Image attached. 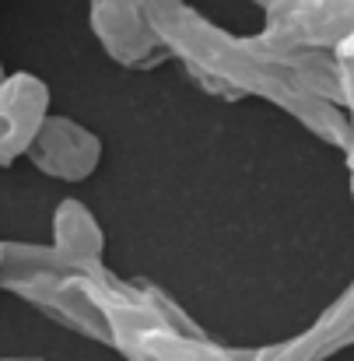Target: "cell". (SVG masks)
<instances>
[{"mask_svg": "<svg viewBox=\"0 0 354 361\" xmlns=\"http://www.w3.org/2000/svg\"><path fill=\"white\" fill-rule=\"evenodd\" d=\"M256 4H263V7H270V4H277V0H256Z\"/></svg>", "mask_w": 354, "mask_h": 361, "instance_id": "30bf717a", "label": "cell"}, {"mask_svg": "<svg viewBox=\"0 0 354 361\" xmlns=\"http://www.w3.org/2000/svg\"><path fill=\"white\" fill-rule=\"evenodd\" d=\"M0 249H4V242H0Z\"/></svg>", "mask_w": 354, "mask_h": 361, "instance_id": "4fadbf2b", "label": "cell"}, {"mask_svg": "<svg viewBox=\"0 0 354 361\" xmlns=\"http://www.w3.org/2000/svg\"><path fill=\"white\" fill-rule=\"evenodd\" d=\"M0 78H4V67H0Z\"/></svg>", "mask_w": 354, "mask_h": 361, "instance_id": "7c38bea8", "label": "cell"}, {"mask_svg": "<svg viewBox=\"0 0 354 361\" xmlns=\"http://www.w3.org/2000/svg\"><path fill=\"white\" fill-rule=\"evenodd\" d=\"M256 361H284V344L281 348H270V351H260Z\"/></svg>", "mask_w": 354, "mask_h": 361, "instance_id": "ba28073f", "label": "cell"}, {"mask_svg": "<svg viewBox=\"0 0 354 361\" xmlns=\"http://www.w3.org/2000/svg\"><path fill=\"white\" fill-rule=\"evenodd\" d=\"M351 341H354V326H351V330H348V337H344V344H351Z\"/></svg>", "mask_w": 354, "mask_h": 361, "instance_id": "9c48e42d", "label": "cell"}, {"mask_svg": "<svg viewBox=\"0 0 354 361\" xmlns=\"http://www.w3.org/2000/svg\"><path fill=\"white\" fill-rule=\"evenodd\" d=\"M92 32L126 67H154L169 56L144 0H92Z\"/></svg>", "mask_w": 354, "mask_h": 361, "instance_id": "3957f363", "label": "cell"}, {"mask_svg": "<svg viewBox=\"0 0 354 361\" xmlns=\"http://www.w3.org/2000/svg\"><path fill=\"white\" fill-rule=\"evenodd\" d=\"M102 228L92 218V211L81 200H63L53 214V252L71 263H92L102 259Z\"/></svg>", "mask_w": 354, "mask_h": 361, "instance_id": "8992f818", "label": "cell"}, {"mask_svg": "<svg viewBox=\"0 0 354 361\" xmlns=\"http://www.w3.org/2000/svg\"><path fill=\"white\" fill-rule=\"evenodd\" d=\"M0 361H25V358H0Z\"/></svg>", "mask_w": 354, "mask_h": 361, "instance_id": "8fae6325", "label": "cell"}, {"mask_svg": "<svg viewBox=\"0 0 354 361\" xmlns=\"http://www.w3.org/2000/svg\"><path fill=\"white\" fill-rule=\"evenodd\" d=\"M25 154L32 158L39 172L60 183H81L99 169L102 140L71 116H46Z\"/></svg>", "mask_w": 354, "mask_h": 361, "instance_id": "277c9868", "label": "cell"}, {"mask_svg": "<svg viewBox=\"0 0 354 361\" xmlns=\"http://www.w3.org/2000/svg\"><path fill=\"white\" fill-rule=\"evenodd\" d=\"M260 35L277 49H337L354 32V0H277Z\"/></svg>", "mask_w": 354, "mask_h": 361, "instance_id": "7a4b0ae2", "label": "cell"}, {"mask_svg": "<svg viewBox=\"0 0 354 361\" xmlns=\"http://www.w3.org/2000/svg\"><path fill=\"white\" fill-rule=\"evenodd\" d=\"M49 116V88L42 78L18 71L0 78V165L28 151L35 130Z\"/></svg>", "mask_w": 354, "mask_h": 361, "instance_id": "5b68a950", "label": "cell"}, {"mask_svg": "<svg viewBox=\"0 0 354 361\" xmlns=\"http://www.w3.org/2000/svg\"><path fill=\"white\" fill-rule=\"evenodd\" d=\"M144 4L165 49L183 56L207 88L225 95H263L330 144L351 140V116L341 109L344 92L337 63L319 49H277L263 39H236L183 0Z\"/></svg>", "mask_w": 354, "mask_h": 361, "instance_id": "6da1fadb", "label": "cell"}, {"mask_svg": "<svg viewBox=\"0 0 354 361\" xmlns=\"http://www.w3.org/2000/svg\"><path fill=\"white\" fill-rule=\"evenodd\" d=\"M337 78H341V92H344V106H351L354 113V32L337 42Z\"/></svg>", "mask_w": 354, "mask_h": 361, "instance_id": "52a82bcc", "label": "cell"}]
</instances>
